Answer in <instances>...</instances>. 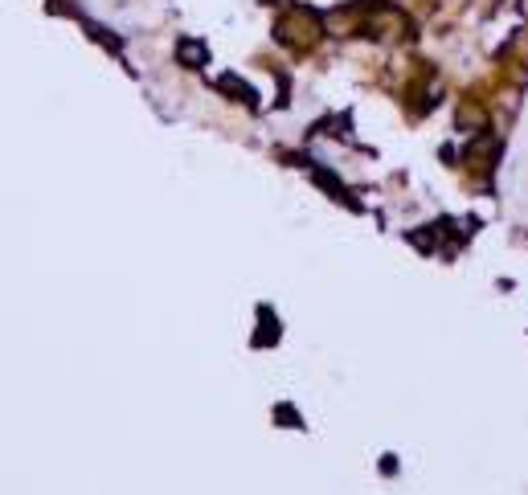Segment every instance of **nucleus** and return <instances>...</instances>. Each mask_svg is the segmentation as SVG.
Wrapping results in <instances>:
<instances>
[{"label": "nucleus", "mask_w": 528, "mask_h": 495, "mask_svg": "<svg viewBox=\"0 0 528 495\" xmlns=\"http://www.w3.org/2000/svg\"><path fill=\"white\" fill-rule=\"evenodd\" d=\"M180 58H185V66H201V62H205V46H197V41H180Z\"/></svg>", "instance_id": "f257e3e1"}, {"label": "nucleus", "mask_w": 528, "mask_h": 495, "mask_svg": "<svg viewBox=\"0 0 528 495\" xmlns=\"http://www.w3.org/2000/svg\"><path fill=\"white\" fill-rule=\"evenodd\" d=\"M516 4H520V17L528 21V0H516Z\"/></svg>", "instance_id": "f03ea898"}]
</instances>
